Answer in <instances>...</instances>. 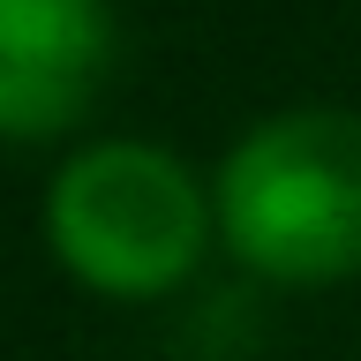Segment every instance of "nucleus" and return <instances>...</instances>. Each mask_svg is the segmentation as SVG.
<instances>
[{"label":"nucleus","mask_w":361,"mask_h":361,"mask_svg":"<svg viewBox=\"0 0 361 361\" xmlns=\"http://www.w3.org/2000/svg\"><path fill=\"white\" fill-rule=\"evenodd\" d=\"M211 203L226 248L264 279L324 286L361 271V113L301 106L248 128Z\"/></svg>","instance_id":"nucleus-1"},{"label":"nucleus","mask_w":361,"mask_h":361,"mask_svg":"<svg viewBox=\"0 0 361 361\" xmlns=\"http://www.w3.org/2000/svg\"><path fill=\"white\" fill-rule=\"evenodd\" d=\"M219 203L158 143L106 135L75 151L45 188V241L83 286L113 301H151L196 271Z\"/></svg>","instance_id":"nucleus-2"},{"label":"nucleus","mask_w":361,"mask_h":361,"mask_svg":"<svg viewBox=\"0 0 361 361\" xmlns=\"http://www.w3.org/2000/svg\"><path fill=\"white\" fill-rule=\"evenodd\" d=\"M113 68L106 0H0V135H61Z\"/></svg>","instance_id":"nucleus-3"}]
</instances>
